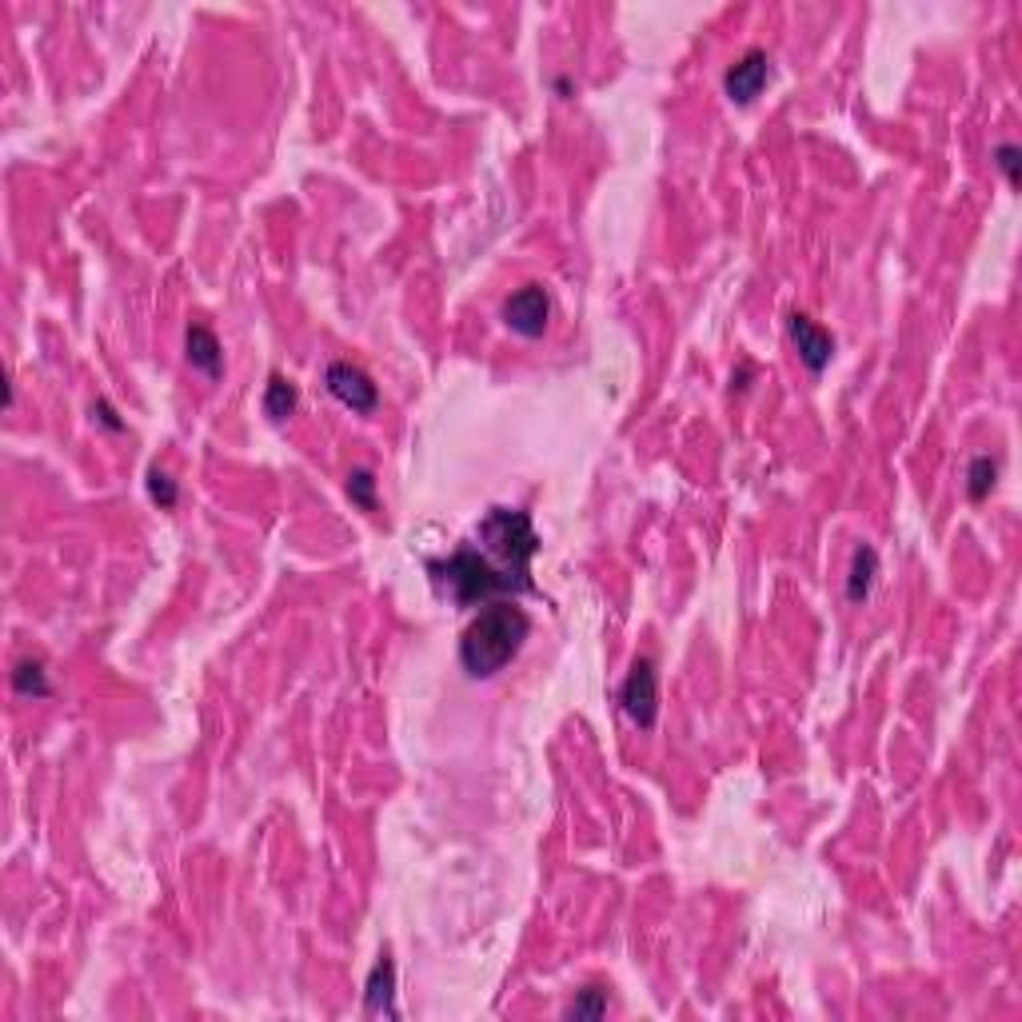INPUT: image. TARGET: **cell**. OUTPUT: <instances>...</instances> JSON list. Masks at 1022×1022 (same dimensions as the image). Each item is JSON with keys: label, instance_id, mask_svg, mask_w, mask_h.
<instances>
[{"label": "cell", "instance_id": "20", "mask_svg": "<svg viewBox=\"0 0 1022 1022\" xmlns=\"http://www.w3.org/2000/svg\"><path fill=\"white\" fill-rule=\"evenodd\" d=\"M751 376H756V367L743 364V367H739V372L731 376V388H735V391H743V388H747V379H751Z\"/></svg>", "mask_w": 1022, "mask_h": 1022}, {"label": "cell", "instance_id": "13", "mask_svg": "<svg viewBox=\"0 0 1022 1022\" xmlns=\"http://www.w3.org/2000/svg\"><path fill=\"white\" fill-rule=\"evenodd\" d=\"M12 691L24 695V700H48L53 695V683H48V671L41 659H24L12 671Z\"/></svg>", "mask_w": 1022, "mask_h": 1022}, {"label": "cell", "instance_id": "15", "mask_svg": "<svg viewBox=\"0 0 1022 1022\" xmlns=\"http://www.w3.org/2000/svg\"><path fill=\"white\" fill-rule=\"evenodd\" d=\"M607 1002H612V995H607V987L603 983H591V987H583L576 995V999L567 1002V1019H603L607 1014Z\"/></svg>", "mask_w": 1022, "mask_h": 1022}, {"label": "cell", "instance_id": "18", "mask_svg": "<svg viewBox=\"0 0 1022 1022\" xmlns=\"http://www.w3.org/2000/svg\"><path fill=\"white\" fill-rule=\"evenodd\" d=\"M990 156H995V164H999V172L1007 177V184H1011V189H1019V160H1022L1019 145H999Z\"/></svg>", "mask_w": 1022, "mask_h": 1022}, {"label": "cell", "instance_id": "2", "mask_svg": "<svg viewBox=\"0 0 1022 1022\" xmlns=\"http://www.w3.org/2000/svg\"><path fill=\"white\" fill-rule=\"evenodd\" d=\"M532 635V620L511 600L488 603L459 639V663L472 679L500 675Z\"/></svg>", "mask_w": 1022, "mask_h": 1022}, {"label": "cell", "instance_id": "7", "mask_svg": "<svg viewBox=\"0 0 1022 1022\" xmlns=\"http://www.w3.org/2000/svg\"><path fill=\"white\" fill-rule=\"evenodd\" d=\"M787 336H791V344H795V352H799L803 367H807L811 376L827 372V364L834 360V336L827 332V328H819V323H815L811 316H803V311H791Z\"/></svg>", "mask_w": 1022, "mask_h": 1022}, {"label": "cell", "instance_id": "3", "mask_svg": "<svg viewBox=\"0 0 1022 1022\" xmlns=\"http://www.w3.org/2000/svg\"><path fill=\"white\" fill-rule=\"evenodd\" d=\"M479 544L496 564H503L515 576L532 579V559L540 552V535L532 527V515L520 508H491L479 520Z\"/></svg>", "mask_w": 1022, "mask_h": 1022}, {"label": "cell", "instance_id": "12", "mask_svg": "<svg viewBox=\"0 0 1022 1022\" xmlns=\"http://www.w3.org/2000/svg\"><path fill=\"white\" fill-rule=\"evenodd\" d=\"M296 404H300V391H296V384L292 379H284L280 372H272L268 376V388H264V416L272 423H284L296 411Z\"/></svg>", "mask_w": 1022, "mask_h": 1022}, {"label": "cell", "instance_id": "9", "mask_svg": "<svg viewBox=\"0 0 1022 1022\" xmlns=\"http://www.w3.org/2000/svg\"><path fill=\"white\" fill-rule=\"evenodd\" d=\"M364 1011L367 1014H388V1019H396V963H391V955H379L376 967H372V975H367V987H364Z\"/></svg>", "mask_w": 1022, "mask_h": 1022}, {"label": "cell", "instance_id": "4", "mask_svg": "<svg viewBox=\"0 0 1022 1022\" xmlns=\"http://www.w3.org/2000/svg\"><path fill=\"white\" fill-rule=\"evenodd\" d=\"M620 703H623V715H627L639 731H651V727H656L659 675L651 659H635L632 663V671H627V679H623V688H620Z\"/></svg>", "mask_w": 1022, "mask_h": 1022}, {"label": "cell", "instance_id": "17", "mask_svg": "<svg viewBox=\"0 0 1022 1022\" xmlns=\"http://www.w3.org/2000/svg\"><path fill=\"white\" fill-rule=\"evenodd\" d=\"M348 500L356 503L360 511H376V476L367 467H356L348 476Z\"/></svg>", "mask_w": 1022, "mask_h": 1022}, {"label": "cell", "instance_id": "19", "mask_svg": "<svg viewBox=\"0 0 1022 1022\" xmlns=\"http://www.w3.org/2000/svg\"><path fill=\"white\" fill-rule=\"evenodd\" d=\"M92 416H96V420H101L104 428H109V432H124V420H116V411H112L109 400H96V404H92Z\"/></svg>", "mask_w": 1022, "mask_h": 1022}, {"label": "cell", "instance_id": "10", "mask_svg": "<svg viewBox=\"0 0 1022 1022\" xmlns=\"http://www.w3.org/2000/svg\"><path fill=\"white\" fill-rule=\"evenodd\" d=\"M184 356H189V364L196 367V372H204L208 379H220L224 376L220 340H216V332H212V328H204V323H192L189 332H184Z\"/></svg>", "mask_w": 1022, "mask_h": 1022}, {"label": "cell", "instance_id": "1", "mask_svg": "<svg viewBox=\"0 0 1022 1022\" xmlns=\"http://www.w3.org/2000/svg\"><path fill=\"white\" fill-rule=\"evenodd\" d=\"M428 571H432L435 588L444 591V595H452L459 607H488V603L535 591L532 579L515 576V571H508L488 552H476V547H459L447 559H432Z\"/></svg>", "mask_w": 1022, "mask_h": 1022}, {"label": "cell", "instance_id": "11", "mask_svg": "<svg viewBox=\"0 0 1022 1022\" xmlns=\"http://www.w3.org/2000/svg\"><path fill=\"white\" fill-rule=\"evenodd\" d=\"M875 576H878V556L875 547H855V559H851V571H847V600L851 603H863L871 595V588H875Z\"/></svg>", "mask_w": 1022, "mask_h": 1022}, {"label": "cell", "instance_id": "6", "mask_svg": "<svg viewBox=\"0 0 1022 1022\" xmlns=\"http://www.w3.org/2000/svg\"><path fill=\"white\" fill-rule=\"evenodd\" d=\"M323 384H328V391H332L344 408L360 411V416H372V411H376L379 388L372 384V376H367L364 367L348 364V360H336V364H328V372H323Z\"/></svg>", "mask_w": 1022, "mask_h": 1022}, {"label": "cell", "instance_id": "8", "mask_svg": "<svg viewBox=\"0 0 1022 1022\" xmlns=\"http://www.w3.org/2000/svg\"><path fill=\"white\" fill-rule=\"evenodd\" d=\"M771 80V56L763 48H747L727 72H723V92L731 104H751Z\"/></svg>", "mask_w": 1022, "mask_h": 1022}, {"label": "cell", "instance_id": "5", "mask_svg": "<svg viewBox=\"0 0 1022 1022\" xmlns=\"http://www.w3.org/2000/svg\"><path fill=\"white\" fill-rule=\"evenodd\" d=\"M500 320L523 340H540L547 332V320H552V296L544 284H523L520 292H511L503 300Z\"/></svg>", "mask_w": 1022, "mask_h": 1022}, {"label": "cell", "instance_id": "16", "mask_svg": "<svg viewBox=\"0 0 1022 1022\" xmlns=\"http://www.w3.org/2000/svg\"><path fill=\"white\" fill-rule=\"evenodd\" d=\"M148 500L152 503H160L164 511H172L180 503V488H177V479L168 476L164 467H148Z\"/></svg>", "mask_w": 1022, "mask_h": 1022}, {"label": "cell", "instance_id": "14", "mask_svg": "<svg viewBox=\"0 0 1022 1022\" xmlns=\"http://www.w3.org/2000/svg\"><path fill=\"white\" fill-rule=\"evenodd\" d=\"M995 484H999V459L995 456H975L967 467V496L975 503H983L995 491Z\"/></svg>", "mask_w": 1022, "mask_h": 1022}]
</instances>
